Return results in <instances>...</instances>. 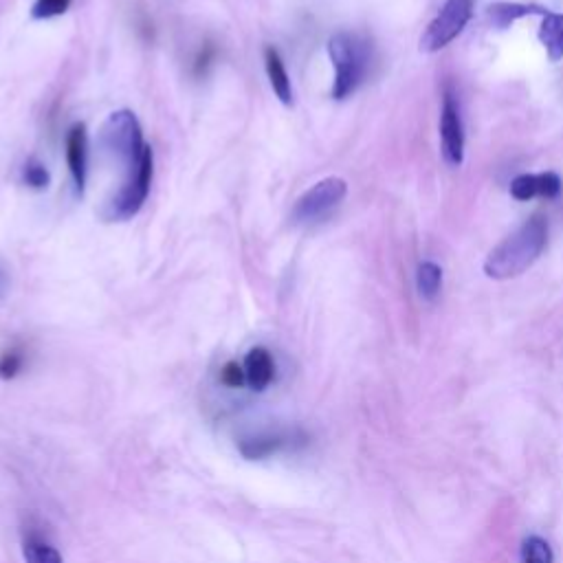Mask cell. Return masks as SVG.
<instances>
[{
  "instance_id": "1",
  "label": "cell",
  "mask_w": 563,
  "mask_h": 563,
  "mask_svg": "<svg viewBox=\"0 0 563 563\" xmlns=\"http://www.w3.org/2000/svg\"><path fill=\"white\" fill-rule=\"evenodd\" d=\"M546 242L548 220L535 214L489 253L487 260H484V273L491 280L517 278L539 260L546 249Z\"/></svg>"
},
{
  "instance_id": "2",
  "label": "cell",
  "mask_w": 563,
  "mask_h": 563,
  "mask_svg": "<svg viewBox=\"0 0 563 563\" xmlns=\"http://www.w3.org/2000/svg\"><path fill=\"white\" fill-rule=\"evenodd\" d=\"M328 55L335 66L333 99L344 102L366 82L372 69L374 47L372 42L355 31H339L328 40Z\"/></svg>"
},
{
  "instance_id": "3",
  "label": "cell",
  "mask_w": 563,
  "mask_h": 563,
  "mask_svg": "<svg viewBox=\"0 0 563 563\" xmlns=\"http://www.w3.org/2000/svg\"><path fill=\"white\" fill-rule=\"evenodd\" d=\"M99 146L108 157L126 165L128 172L137 168L143 152L148 148L146 141H143V128L137 115L126 108L108 115L102 130H99Z\"/></svg>"
},
{
  "instance_id": "4",
  "label": "cell",
  "mask_w": 563,
  "mask_h": 563,
  "mask_svg": "<svg viewBox=\"0 0 563 563\" xmlns=\"http://www.w3.org/2000/svg\"><path fill=\"white\" fill-rule=\"evenodd\" d=\"M152 179H154V152L148 146L146 152H143L141 163L135 170L128 172V179L121 183L119 190L104 203L102 218L106 223H126V220L135 218L148 201Z\"/></svg>"
},
{
  "instance_id": "5",
  "label": "cell",
  "mask_w": 563,
  "mask_h": 563,
  "mask_svg": "<svg viewBox=\"0 0 563 563\" xmlns=\"http://www.w3.org/2000/svg\"><path fill=\"white\" fill-rule=\"evenodd\" d=\"M346 194L348 183L339 179V176H328V179L315 183L311 190L297 198L291 220L295 225H313L344 203Z\"/></svg>"
},
{
  "instance_id": "6",
  "label": "cell",
  "mask_w": 563,
  "mask_h": 563,
  "mask_svg": "<svg viewBox=\"0 0 563 563\" xmlns=\"http://www.w3.org/2000/svg\"><path fill=\"white\" fill-rule=\"evenodd\" d=\"M473 16V0H447L438 16L429 22L423 38L421 49L427 53H436L445 49L447 44L454 42Z\"/></svg>"
},
{
  "instance_id": "7",
  "label": "cell",
  "mask_w": 563,
  "mask_h": 563,
  "mask_svg": "<svg viewBox=\"0 0 563 563\" xmlns=\"http://www.w3.org/2000/svg\"><path fill=\"white\" fill-rule=\"evenodd\" d=\"M440 146L449 165H462L465 161V124H462L460 102L451 86H445L443 108H440Z\"/></svg>"
},
{
  "instance_id": "8",
  "label": "cell",
  "mask_w": 563,
  "mask_h": 563,
  "mask_svg": "<svg viewBox=\"0 0 563 563\" xmlns=\"http://www.w3.org/2000/svg\"><path fill=\"white\" fill-rule=\"evenodd\" d=\"M561 179L555 172H539V174H520L511 183V196L515 201H533V198H557L561 194Z\"/></svg>"
},
{
  "instance_id": "9",
  "label": "cell",
  "mask_w": 563,
  "mask_h": 563,
  "mask_svg": "<svg viewBox=\"0 0 563 563\" xmlns=\"http://www.w3.org/2000/svg\"><path fill=\"white\" fill-rule=\"evenodd\" d=\"M66 165H69L77 194L82 196L88 179V130L84 124H73L66 132Z\"/></svg>"
},
{
  "instance_id": "10",
  "label": "cell",
  "mask_w": 563,
  "mask_h": 563,
  "mask_svg": "<svg viewBox=\"0 0 563 563\" xmlns=\"http://www.w3.org/2000/svg\"><path fill=\"white\" fill-rule=\"evenodd\" d=\"M245 374L247 385L253 392H264L275 377V363L267 348H251L245 357Z\"/></svg>"
},
{
  "instance_id": "11",
  "label": "cell",
  "mask_w": 563,
  "mask_h": 563,
  "mask_svg": "<svg viewBox=\"0 0 563 563\" xmlns=\"http://www.w3.org/2000/svg\"><path fill=\"white\" fill-rule=\"evenodd\" d=\"M264 66H267V75L275 97L280 99L284 106L293 104V84L289 71H286V64L282 60V55L278 53V49L267 47L264 49Z\"/></svg>"
},
{
  "instance_id": "12",
  "label": "cell",
  "mask_w": 563,
  "mask_h": 563,
  "mask_svg": "<svg viewBox=\"0 0 563 563\" xmlns=\"http://www.w3.org/2000/svg\"><path fill=\"white\" fill-rule=\"evenodd\" d=\"M546 16L548 9L537 7V5H522V3H493L487 9V18L493 27L498 29H506L511 27L513 22H517L520 18L526 16Z\"/></svg>"
},
{
  "instance_id": "13",
  "label": "cell",
  "mask_w": 563,
  "mask_h": 563,
  "mask_svg": "<svg viewBox=\"0 0 563 563\" xmlns=\"http://www.w3.org/2000/svg\"><path fill=\"white\" fill-rule=\"evenodd\" d=\"M539 42L544 44L550 60L557 62L563 58V14L548 11L539 27Z\"/></svg>"
},
{
  "instance_id": "14",
  "label": "cell",
  "mask_w": 563,
  "mask_h": 563,
  "mask_svg": "<svg viewBox=\"0 0 563 563\" xmlns=\"http://www.w3.org/2000/svg\"><path fill=\"white\" fill-rule=\"evenodd\" d=\"M284 443L286 440L280 438L278 434H262V436L240 440L238 449L247 460H264V458L273 456L275 451H280V447H284Z\"/></svg>"
},
{
  "instance_id": "15",
  "label": "cell",
  "mask_w": 563,
  "mask_h": 563,
  "mask_svg": "<svg viewBox=\"0 0 563 563\" xmlns=\"http://www.w3.org/2000/svg\"><path fill=\"white\" fill-rule=\"evenodd\" d=\"M416 289L418 295L427 302H434L443 289V269L436 262H421L416 271Z\"/></svg>"
},
{
  "instance_id": "16",
  "label": "cell",
  "mask_w": 563,
  "mask_h": 563,
  "mask_svg": "<svg viewBox=\"0 0 563 563\" xmlns=\"http://www.w3.org/2000/svg\"><path fill=\"white\" fill-rule=\"evenodd\" d=\"M22 555H25L27 563H64L58 550L36 535H29L25 539V544H22Z\"/></svg>"
},
{
  "instance_id": "17",
  "label": "cell",
  "mask_w": 563,
  "mask_h": 563,
  "mask_svg": "<svg viewBox=\"0 0 563 563\" xmlns=\"http://www.w3.org/2000/svg\"><path fill=\"white\" fill-rule=\"evenodd\" d=\"M522 563H555L553 546L544 537L528 535L522 542Z\"/></svg>"
},
{
  "instance_id": "18",
  "label": "cell",
  "mask_w": 563,
  "mask_h": 563,
  "mask_svg": "<svg viewBox=\"0 0 563 563\" xmlns=\"http://www.w3.org/2000/svg\"><path fill=\"white\" fill-rule=\"evenodd\" d=\"M22 181H25V185L31 187V190L42 192L51 185V172L47 170V165L40 163L38 159H29L22 165Z\"/></svg>"
},
{
  "instance_id": "19",
  "label": "cell",
  "mask_w": 563,
  "mask_h": 563,
  "mask_svg": "<svg viewBox=\"0 0 563 563\" xmlns=\"http://www.w3.org/2000/svg\"><path fill=\"white\" fill-rule=\"evenodd\" d=\"M73 0H36L31 7V18L33 20H51L64 16L71 9Z\"/></svg>"
},
{
  "instance_id": "20",
  "label": "cell",
  "mask_w": 563,
  "mask_h": 563,
  "mask_svg": "<svg viewBox=\"0 0 563 563\" xmlns=\"http://www.w3.org/2000/svg\"><path fill=\"white\" fill-rule=\"evenodd\" d=\"M22 363H25V359H22L18 350H7L5 355L0 357V379H16L22 370Z\"/></svg>"
},
{
  "instance_id": "21",
  "label": "cell",
  "mask_w": 563,
  "mask_h": 563,
  "mask_svg": "<svg viewBox=\"0 0 563 563\" xmlns=\"http://www.w3.org/2000/svg\"><path fill=\"white\" fill-rule=\"evenodd\" d=\"M220 381H223L227 388H242V385L247 383L245 366H240L238 361H229L223 372H220Z\"/></svg>"
},
{
  "instance_id": "22",
  "label": "cell",
  "mask_w": 563,
  "mask_h": 563,
  "mask_svg": "<svg viewBox=\"0 0 563 563\" xmlns=\"http://www.w3.org/2000/svg\"><path fill=\"white\" fill-rule=\"evenodd\" d=\"M214 55H216L214 47H205L201 53H198V58H196V62H194V73H196V75H203L207 66L212 64Z\"/></svg>"
},
{
  "instance_id": "23",
  "label": "cell",
  "mask_w": 563,
  "mask_h": 563,
  "mask_svg": "<svg viewBox=\"0 0 563 563\" xmlns=\"http://www.w3.org/2000/svg\"><path fill=\"white\" fill-rule=\"evenodd\" d=\"M9 271L5 267V262L0 260V297H5L7 291H9Z\"/></svg>"
}]
</instances>
